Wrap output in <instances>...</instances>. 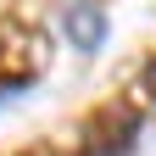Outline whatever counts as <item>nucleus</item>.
<instances>
[{
  "mask_svg": "<svg viewBox=\"0 0 156 156\" xmlns=\"http://www.w3.org/2000/svg\"><path fill=\"white\" fill-rule=\"evenodd\" d=\"M145 89H151V101H156V62H151V73H145Z\"/></svg>",
  "mask_w": 156,
  "mask_h": 156,
  "instance_id": "f03ea898",
  "label": "nucleus"
},
{
  "mask_svg": "<svg viewBox=\"0 0 156 156\" xmlns=\"http://www.w3.org/2000/svg\"><path fill=\"white\" fill-rule=\"evenodd\" d=\"M67 34H73L84 50H95V45H101V11H95L89 0H84V6H73V11H67Z\"/></svg>",
  "mask_w": 156,
  "mask_h": 156,
  "instance_id": "f257e3e1",
  "label": "nucleus"
}]
</instances>
